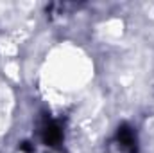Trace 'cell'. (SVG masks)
Masks as SVG:
<instances>
[{
	"label": "cell",
	"instance_id": "cell-1",
	"mask_svg": "<svg viewBox=\"0 0 154 153\" xmlns=\"http://www.w3.org/2000/svg\"><path fill=\"white\" fill-rule=\"evenodd\" d=\"M38 135L39 141L52 148V150H61L63 142H65V130L59 119H54L50 114H45L41 117L38 124Z\"/></svg>",
	"mask_w": 154,
	"mask_h": 153
},
{
	"label": "cell",
	"instance_id": "cell-2",
	"mask_svg": "<svg viewBox=\"0 0 154 153\" xmlns=\"http://www.w3.org/2000/svg\"><path fill=\"white\" fill-rule=\"evenodd\" d=\"M115 144L120 153H138V135L131 124L122 122L116 128Z\"/></svg>",
	"mask_w": 154,
	"mask_h": 153
}]
</instances>
